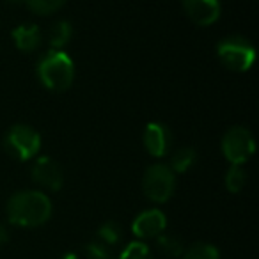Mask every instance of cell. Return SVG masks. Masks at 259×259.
<instances>
[{
  "mask_svg": "<svg viewBox=\"0 0 259 259\" xmlns=\"http://www.w3.org/2000/svg\"><path fill=\"white\" fill-rule=\"evenodd\" d=\"M6 215L13 226L39 227L52 217V201L41 190H20L9 197Z\"/></svg>",
  "mask_w": 259,
  "mask_h": 259,
  "instance_id": "6da1fadb",
  "label": "cell"
},
{
  "mask_svg": "<svg viewBox=\"0 0 259 259\" xmlns=\"http://www.w3.org/2000/svg\"><path fill=\"white\" fill-rule=\"evenodd\" d=\"M36 73L47 89L62 93L75 80V64L64 50H50L37 61Z\"/></svg>",
  "mask_w": 259,
  "mask_h": 259,
  "instance_id": "7a4b0ae2",
  "label": "cell"
},
{
  "mask_svg": "<svg viewBox=\"0 0 259 259\" xmlns=\"http://www.w3.org/2000/svg\"><path fill=\"white\" fill-rule=\"evenodd\" d=\"M217 55L227 69L236 73L248 71L255 61V48L241 36H231L217 45Z\"/></svg>",
  "mask_w": 259,
  "mask_h": 259,
  "instance_id": "3957f363",
  "label": "cell"
},
{
  "mask_svg": "<svg viewBox=\"0 0 259 259\" xmlns=\"http://www.w3.org/2000/svg\"><path fill=\"white\" fill-rule=\"evenodd\" d=\"M4 149L11 158L29 162L41 151V137L36 130L27 124H15L4 137Z\"/></svg>",
  "mask_w": 259,
  "mask_h": 259,
  "instance_id": "277c9868",
  "label": "cell"
},
{
  "mask_svg": "<svg viewBox=\"0 0 259 259\" xmlns=\"http://www.w3.org/2000/svg\"><path fill=\"white\" fill-rule=\"evenodd\" d=\"M142 190L151 202L163 204L172 197L176 190V174L169 169L167 163H155L144 172Z\"/></svg>",
  "mask_w": 259,
  "mask_h": 259,
  "instance_id": "5b68a950",
  "label": "cell"
},
{
  "mask_svg": "<svg viewBox=\"0 0 259 259\" xmlns=\"http://www.w3.org/2000/svg\"><path fill=\"white\" fill-rule=\"evenodd\" d=\"M255 151L254 135L243 126H233L222 137V153L231 165H243Z\"/></svg>",
  "mask_w": 259,
  "mask_h": 259,
  "instance_id": "8992f818",
  "label": "cell"
},
{
  "mask_svg": "<svg viewBox=\"0 0 259 259\" xmlns=\"http://www.w3.org/2000/svg\"><path fill=\"white\" fill-rule=\"evenodd\" d=\"M30 176H32L34 183L37 187L45 188L48 192L61 190L62 183H64V174H62L61 165L54 158H50V156L36 158L32 170H30Z\"/></svg>",
  "mask_w": 259,
  "mask_h": 259,
  "instance_id": "52a82bcc",
  "label": "cell"
},
{
  "mask_svg": "<svg viewBox=\"0 0 259 259\" xmlns=\"http://www.w3.org/2000/svg\"><path fill=\"white\" fill-rule=\"evenodd\" d=\"M165 229H167V217L163 215V211L155 208L139 213L135 217L134 224H132V231L139 238V241L155 240L162 233H165Z\"/></svg>",
  "mask_w": 259,
  "mask_h": 259,
  "instance_id": "ba28073f",
  "label": "cell"
},
{
  "mask_svg": "<svg viewBox=\"0 0 259 259\" xmlns=\"http://www.w3.org/2000/svg\"><path fill=\"white\" fill-rule=\"evenodd\" d=\"M144 146L155 158L167 156L172 151V132L162 122H149L144 130Z\"/></svg>",
  "mask_w": 259,
  "mask_h": 259,
  "instance_id": "9c48e42d",
  "label": "cell"
},
{
  "mask_svg": "<svg viewBox=\"0 0 259 259\" xmlns=\"http://www.w3.org/2000/svg\"><path fill=\"white\" fill-rule=\"evenodd\" d=\"M183 9L195 25L208 27L220 18V0H183Z\"/></svg>",
  "mask_w": 259,
  "mask_h": 259,
  "instance_id": "30bf717a",
  "label": "cell"
},
{
  "mask_svg": "<svg viewBox=\"0 0 259 259\" xmlns=\"http://www.w3.org/2000/svg\"><path fill=\"white\" fill-rule=\"evenodd\" d=\"M11 37L18 50L30 54V52H36L43 43V30L36 23H23L13 30Z\"/></svg>",
  "mask_w": 259,
  "mask_h": 259,
  "instance_id": "8fae6325",
  "label": "cell"
},
{
  "mask_svg": "<svg viewBox=\"0 0 259 259\" xmlns=\"http://www.w3.org/2000/svg\"><path fill=\"white\" fill-rule=\"evenodd\" d=\"M169 169L172 170L174 174H183L187 170H190L192 167L197 162V153H195L194 148H178L174 151L169 153Z\"/></svg>",
  "mask_w": 259,
  "mask_h": 259,
  "instance_id": "7c38bea8",
  "label": "cell"
},
{
  "mask_svg": "<svg viewBox=\"0 0 259 259\" xmlns=\"http://www.w3.org/2000/svg\"><path fill=\"white\" fill-rule=\"evenodd\" d=\"M73 37V27L68 20H59L48 30V43L50 50H64L66 45Z\"/></svg>",
  "mask_w": 259,
  "mask_h": 259,
  "instance_id": "4fadbf2b",
  "label": "cell"
},
{
  "mask_svg": "<svg viewBox=\"0 0 259 259\" xmlns=\"http://www.w3.org/2000/svg\"><path fill=\"white\" fill-rule=\"evenodd\" d=\"M156 247L162 252L165 257H181V254L185 252V245L181 241L180 236L176 234H167L162 233L158 238H155Z\"/></svg>",
  "mask_w": 259,
  "mask_h": 259,
  "instance_id": "5bb4252c",
  "label": "cell"
},
{
  "mask_svg": "<svg viewBox=\"0 0 259 259\" xmlns=\"http://www.w3.org/2000/svg\"><path fill=\"white\" fill-rule=\"evenodd\" d=\"M180 259H220V252L215 245L206 243V241H197L185 248Z\"/></svg>",
  "mask_w": 259,
  "mask_h": 259,
  "instance_id": "9a60e30c",
  "label": "cell"
},
{
  "mask_svg": "<svg viewBox=\"0 0 259 259\" xmlns=\"http://www.w3.org/2000/svg\"><path fill=\"white\" fill-rule=\"evenodd\" d=\"M227 192L231 194H238L243 190V187L247 185V172H245L243 165H231L224 178Z\"/></svg>",
  "mask_w": 259,
  "mask_h": 259,
  "instance_id": "2e32d148",
  "label": "cell"
},
{
  "mask_svg": "<svg viewBox=\"0 0 259 259\" xmlns=\"http://www.w3.org/2000/svg\"><path fill=\"white\" fill-rule=\"evenodd\" d=\"M96 240H100L101 243L108 245V247H114L117 245L119 241L122 240V229L117 222H105L100 226L98 229V234H96Z\"/></svg>",
  "mask_w": 259,
  "mask_h": 259,
  "instance_id": "e0dca14e",
  "label": "cell"
},
{
  "mask_svg": "<svg viewBox=\"0 0 259 259\" xmlns=\"http://www.w3.org/2000/svg\"><path fill=\"white\" fill-rule=\"evenodd\" d=\"M23 4L36 15L47 16L57 13L66 4V0H23Z\"/></svg>",
  "mask_w": 259,
  "mask_h": 259,
  "instance_id": "ac0fdd59",
  "label": "cell"
},
{
  "mask_svg": "<svg viewBox=\"0 0 259 259\" xmlns=\"http://www.w3.org/2000/svg\"><path fill=\"white\" fill-rule=\"evenodd\" d=\"M117 259H155V255L144 241H132L122 248Z\"/></svg>",
  "mask_w": 259,
  "mask_h": 259,
  "instance_id": "d6986e66",
  "label": "cell"
},
{
  "mask_svg": "<svg viewBox=\"0 0 259 259\" xmlns=\"http://www.w3.org/2000/svg\"><path fill=\"white\" fill-rule=\"evenodd\" d=\"M83 255L85 259H117L112 247L101 243L100 240H93L83 245Z\"/></svg>",
  "mask_w": 259,
  "mask_h": 259,
  "instance_id": "ffe728a7",
  "label": "cell"
},
{
  "mask_svg": "<svg viewBox=\"0 0 259 259\" xmlns=\"http://www.w3.org/2000/svg\"><path fill=\"white\" fill-rule=\"evenodd\" d=\"M9 241V231L8 227L4 226V224H0V247L2 245H6Z\"/></svg>",
  "mask_w": 259,
  "mask_h": 259,
  "instance_id": "44dd1931",
  "label": "cell"
},
{
  "mask_svg": "<svg viewBox=\"0 0 259 259\" xmlns=\"http://www.w3.org/2000/svg\"><path fill=\"white\" fill-rule=\"evenodd\" d=\"M62 259H80V255L75 254V252H66V254L62 255Z\"/></svg>",
  "mask_w": 259,
  "mask_h": 259,
  "instance_id": "7402d4cb",
  "label": "cell"
}]
</instances>
